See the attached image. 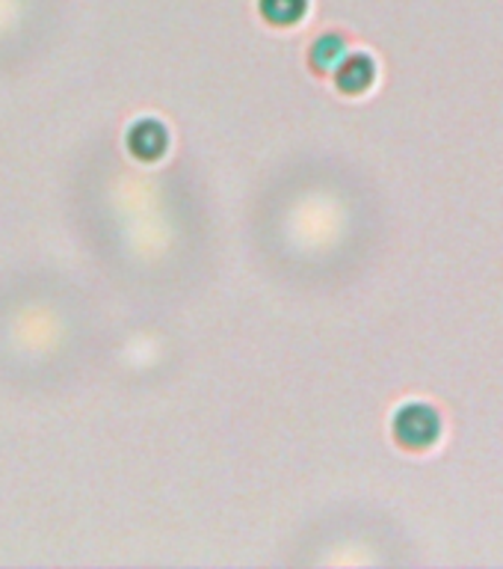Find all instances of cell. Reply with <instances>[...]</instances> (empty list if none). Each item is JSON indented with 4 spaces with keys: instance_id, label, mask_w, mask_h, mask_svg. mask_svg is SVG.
I'll return each mask as SVG.
<instances>
[{
    "instance_id": "cell-5",
    "label": "cell",
    "mask_w": 503,
    "mask_h": 569,
    "mask_svg": "<svg viewBox=\"0 0 503 569\" xmlns=\"http://www.w3.org/2000/svg\"><path fill=\"white\" fill-rule=\"evenodd\" d=\"M341 57H344V39H341V36H323V39H318L314 48H311V62L323 71L335 69L338 62H341Z\"/></svg>"
},
{
    "instance_id": "cell-2",
    "label": "cell",
    "mask_w": 503,
    "mask_h": 569,
    "mask_svg": "<svg viewBox=\"0 0 503 569\" xmlns=\"http://www.w3.org/2000/svg\"><path fill=\"white\" fill-rule=\"evenodd\" d=\"M169 146L167 128L158 122V119H140L137 124H131L128 131V149H131L133 158L140 160H158Z\"/></svg>"
},
{
    "instance_id": "cell-4",
    "label": "cell",
    "mask_w": 503,
    "mask_h": 569,
    "mask_svg": "<svg viewBox=\"0 0 503 569\" xmlns=\"http://www.w3.org/2000/svg\"><path fill=\"white\" fill-rule=\"evenodd\" d=\"M258 7H261V16H264L270 24L288 27L296 24V21L305 16L309 0H258Z\"/></svg>"
},
{
    "instance_id": "cell-1",
    "label": "cell",
    "mask_w": 503,
    "mask_h": 569,
    "mask_svg": "<svg viewBox=\"0 0 503 569\" xmlns=\"http://www.w3.org/2000/svg\"><path fill=\"white\" fill-rule=\"evenodd\" d=\"M439 427L442 425H439L435 409H430L426 403H406L394 416V436H398V442L406 445V448H418V451L435 442Z\"/></svg>"
},
{
    "instance_id": "cell-3",
    "label": "cell",
    "mask_w": 503,
    "mask_h": 569,
    "mask_svg": "<svg viewBox=\"0 0 503 569\" xmlns=\"http://www.w3.org/2000/svg\"><path fill=\"white\" fill-rule=\"evenodd\" d=\"M335 80H338V87L344 89V92H364V89L373 83L371 57H364V53H353V57L341 60L338 62Z\"/></svg>"
}]
</instances>
